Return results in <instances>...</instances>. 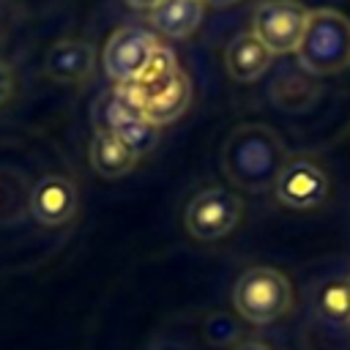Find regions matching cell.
<instances>
[{"label": "cell", "mask_w": 350, "mask_h": 350, "mask_svg": "<svg viewBox=\"0 0 350 350\" xmlns=\"http://www.w3.org/2000/svg\"><path fill=\"white\" fill-rule=\"evenodd\" d=\"M320 309L323 314L350 323V290H347V279L342 282H328L320 290Z\"/></svg>", "instance_id": "9a60e30c"}, {"label": "cell", "mask_w": 350, "mask_h": 350, "mask_svg": "<svg viewBox=\"0 0 350 350\" xmlns=\"http://www.w3.org/2000/svg\"><path fill=\"white\" fill-rule=\"evenodd\" d=\"M139 96H142V118L159 129V126H167L186 112V107L191 101V82L178 68L164 82L150 85V88H139Z\"/></svg>", "instance_id": "ba28073f"}, {"label": "cell", "mask_w": 350, "mask_h": 350, "mask_svg": "<svg viewBox=\"0 0 350 350\" xmlns=\"http://www.w3.org/2000/svg\"><path fill=\"white\" fill-rule=\"evenodd\" d=\"M295 57L298 66L314 77L345 71L350 66V19L334 8L309 11Z\"/></svg>", "instance_id": "7a4b0ae2"}, {"label": "cell", "mask_w": 350, "mask_h": 350, "mask_svg": "<svg viewBox=\"0 0 350 350\" xmlns=\"http://www.w3.org/2000/svg\"><path fill=\"white\" fill-rule=\"evenodd\" d=\"M273 194L284 208L293 211L317 208L328 197V175L312 159H287L273 183Z\"/></svg>", "instance_id": "52a82bcc"}, {"label": "cell", "mask_w": 350, "mask_h": 350, "mask_svg": "<svg viewBox=\"0 0 350 350\" xmlns=\"http://www.w3.org/2000/svg\"><path fill=\"white\" fill-rule=\"evenodd\" d=\"M232 306L243 320L254 325H268L284 317L293 306L290 279L282 271L268 265L249 268L238 276L232 287Z\"/></svg>", "instance_id": "3957f363"}, {"label": "cell", "mask_w": 350, "mask_h": 350, "mask_svg": "<svg viewBox=\"0 0 350 350\" xmlns=\"http://www.w3.org/2000/svg\"><path fill=\"white\" fill-rule=\"evenodd\" d=\"M243 213V202L238 194L227 191V189H202L191 197V202L186 205V230L191 238L197 241H219L224 235H230L235 230V224L241 221Z\"/></svg>", "instance_id": "5b68a950"}, {"label": "cell", "mask_w": 350, "mask_h": 350, "mask_svg": "<svg viewBox=\"0 0 350 350\" xmlns=\"http://www.w3.org/2000/svg\"><path fill=\"white\" fill-rule=\"evenodd\" d=\"M30 213L38 224L60 227L77 213V186L63 175H46L30 194Z\"/></svg>", "instance_id": "9c48e42d"}, {"label": "cell", "mask_w": 350, "mask_h": 350, "mask_svg": "<svg viewBox=\"0 0 350 350\" xmlns=\"http://www.w3.org/2000/svg\"><path fill=\"white\" fill-rule=\"evenodd\" d=\"M271 60H273V55L252 33L235 36L227 44V52H224V66H227V71H230V77L235 82H254V79H260L268 71Z\"/></svg>", "instance_id": "30bf717a"}, {"label": "cell", "mask_w": 350, "mask_h": 350, "mask_svg": "<svg viewBox=\"0 0 350 350\" xmlns=\"http://www.w3.org/2000/svg\"><path fill=\"white\" fill-rule=\"evenodd\" d=\"M202 11V0H161L153 11H148V22L153 30L170 38H186L200 27Z\"/></svg>", "instance_id": "7c38bea8"}, {"label": "cell", "mask_w": 350, "mask_h": 350, "mask_svg": "<svg viewBox=\"0 0 350 350\" xmlns=\"http://www.w3.org/2000/svg\"><path fill=\"white\" fill-rule=\"evenodd\" d=\"M156 350H178V347H172V345H159Z\"/></svg>", "instance_id": "ffe728a7"}, {"label": "cell", "mask_w": 350, "mask_h": 350, "mask_svg": "<svg viewBox=\"0 0 350 350\" xmlns=\"http://www.w3.org/2000/svg\"><path fill=\"white\" fill-rule=\"evenodd\" d=\"M156 46H159V38L153 36V30H148L142 25L118 27L109 36L104 55H101L104 74L118 85H134Z\"/></svg>", "instance_id": "8992f818"}, {"label": "cell", "mask_w": 350, "mask_h": 350, "mask_svg": "<svg viewBox=\"0 0 350 350\" xmlns=\"http://www.w3.org/2000/svg\"><path fill=\"white\" fill-rule=\"evenodd\" d=\"M235 350H271L268 345H262V342H243L241 347H235Z\"/></svg>", "instance_id": "ac0fdd59"}, {"label": "cell", "mask_w": 350, "mask_h": 350, "mask_svg": "<svg viewBox=\"0 0 350 350\" xmlns=\"http://www.w3.org/2000/svg\"><path fill=\"white\" fill-rule=\"evenodd\" d=\"M287 164V148L282 137L265 123L235 126L221 145V170L238 189L265 191L273 189L282 167Z\"/></svg>", "instance_id": "6da1fadb"}, {"label": "cell", "mask_w": 350, "mask_h": 350, "mask_svg": "<svg viewBox=\"0 0 350 350\" xmlns=\"http://www.w3.org/2000/svg\"><path fill=\"white\" fill-rule=\"evenodd\" d=\"M93 46L88 41H57L46 52L44 71L55 82H82L93 71Z\"/></svg>", "instance_id": "8fae6325"}, {"label": "cell", "mask_w": 350, "mask_h": 350, "mask_svg": "<svg viewBox=\"0 0 350 350\" xmlns=\"http://www.w3.org/2000/svg\"><path fill=\"white\" fill-rule=\"evenodd\" d=\"M139 159L107 129H98L93 134V142H90V164L98 175L104 178H120L126 172L134 170Z\"/></svg>", "instance_id": "4fadbf2b"}, {"label": "cell", "mask_w": 350, "mask_h": 350, "mask_svg": "<svg viewBox=\"0 0 350 350\" xmlns=\"http://www.w3.org/2000/svg\"><path fill=\"white\" fill-rule=\"evenodd\" d=\"M205 5H213V8H227V5H235L238 0H202Z\"/></svg>", "instance_id": "d6986e66"}, {"label": "cell", "mask_w": 350, "mask_h": 350, "mask_svg": "<svg viewBox=\"0 0 350 350\" xmlns=\"http://www.w3.org/2000/svg\"><path fill=\"white\" fill-rule=\"evenodd\" d=\"M159 3H161V0H126V5H131V8H137V11H153Z\"/></svg>", "instance_id": "e0dca14e"}, {"label": "cell", "mask_w": 350, "mask_h": 350, "mask_svg": "<svg viewBox=\"0 0 350 350\" xmlns=\"http://www.w3.org/2000/svg\"><path fill=\"white\" fill-rule=\"evenodd\" d=\"M306 19L309 11L298 0H265L254 8L252 36L271 55H287L298 49Z\"/></svg>", "instance_id": "277c9868"}, {"label": "cell", "mask_w": 350, "mask_h": 350, "mask_svg": "<svg viewBox=\"0 0 350 350\" xmlns=\"http://www.w3.org/2000/svg\"><path fill=\"white\" fill-rule=\"evenodd\" d=\"M11 90H14V74H11V68L0 60V104H5V101H8Z\"/></svg>", "instance_id": "2e32d148"}, {"label": "cell", "mask_w": 350, "mask_h": 350, "mask_svg": "<svg viewBox=\"0 0 350 350\" xmlns=\"http://www.w3.org/2000/svg\"><path fill=\"white\" fill-rule=\"evenodd\" d=\"M347 290H350V276H347Z\"/></svg>", "instance_id": "44dd1931"}, {"label": "cell", "mask_w": 350, "mask_h": 350, "mask_svg": "<svg viewBox=\"0 0 350 350\" xmlns=\"http://www.w3.org/2000/svg\"><path fill=\"white\" fill-rule=\"evenodd\" d=\"M175 71H178L175 52H172L170 46L159 44V46L153 49V55L148 57V63H145V68H142V74H139V79H137L134 85H139V88H150V85L164 82V79L172 77Z\"/></svg>", "instance_id": "5bb4252c"}]
</instances>
